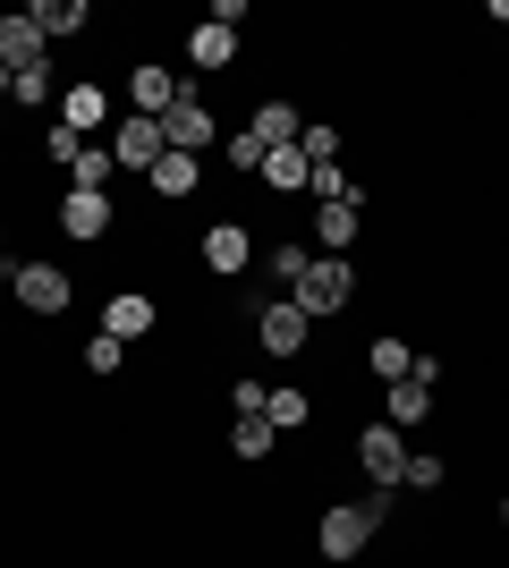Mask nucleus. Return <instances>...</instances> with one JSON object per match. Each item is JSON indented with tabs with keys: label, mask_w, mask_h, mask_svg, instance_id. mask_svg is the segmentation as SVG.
<instances>
[{
	"label": "nucleus",
	"mask_w": 509,
	"mask_h": 568,
	"mask_svg": "<svg viewBox=\"0 0 509 568\" xmlns=\"http://www.w3.org/2000/svg\"><path fill=\"white\" fill-rule=\"evenodd\" d=\"M195 263H204V281H238L246 263H255V230H246L238 213L204 221V237H195Z\"/></svg>",
	"instance_id": "0eeeda50"
},
{
	"label": "nucleus",
	"mask_w": 509,
	"mask_h": 568,
	"mask_svg": "<svg viewBox=\"0 0 509 568\" xmlns=\"http://www.w3.org/2000/svg\"><path fill=\"white\" fill-rule=\"evenodd\" d=\"M264 425H272V433H306V425H315V390H306V382L264 390Z\"/></svg>",
	"instance_id": "a211bd4d"
},
{
	"label": "nucleus",
	"mask_w": 509,
	"mask_h": 568,
	"mask_svg": "<svg viewBox=\"0 0 509 568\" xmlns=\"http://www.w3.org/2000/svg\"><path fill=\"white\" fill-rule=\"evenodd\" d=\"M272 450H281V433H272L264 416H238V425H230V458H246V467H264Z\"/></svg>",
	"instance_id": "a878e982"
},
{
	"label": "nucleus",
	"mask_w": 509,
	"mask_h": 568,
	"mask_svg": "<svg viewBox=\"0 0 509 568\" xmlns=\"http://www.w3.org/2000/svg\"><path fill=\"white\" fill-rule=\"evenodd\" d=\"M297 153H306V170L339 162V128H332V119H306V128H297Z\"/></svg>",
	"instance_id": "cd10ccee"
},
{
	"label": "nucleus",
	"mask_w": 509,
	"mask_h": 568,
	"mask_svg": "<svg viewBox=\"0 0 509 568\" xmlns=\"http://www.w3.org/2000/svg\"><path fill=\"white\" fill-rule=\"evenodd\" d=\"M162 144H170V153H195V162H204V153L221 144V119H213V102H204V94H179V102L162 111Z\"/></svg>",
	"instance_id": "6e6552de"
},
{
	"label": "nucleus",
	"mask_w": 509,
	"mask_h": 568,
	"mask_svg": "<svg viewBox=\"0 0 509 568\" xmlns=\"http://www.w3.org/2000/svg\"><path fill=\"white\" fill-rule=\"evenodd\" d=\"M357 237H365V204H315V221H306L315 255H357Z\"/></svg>",
	"instance_id": "f8f14e48"
},
{
	"label": "nucleus",
	"mask_w": 509,
	"mask_h": 568,
	"mask_svg": "<svg viewBox=\"0 0 509 568\" xmlns=\"http://www.w3.org/2000/svg\"><path fill=\"white\" fill-rule=\"evenodd\" d=\"M145 187H153V204H187V195L204 187V162H195V153H162V162L145 170Z\"/></svg>",
	"instance_id": "2eb2a0df"
},
{
	"label": "nucleus",
	"mask_w": 509,
	"mask_h": 568,
	"mask_svg": "<svg viewBox=\"0 0 509 568\" xmlns=\"http://www.w3.org/2000/svg\"><path fill=\"white\" fill-rule=\"evenodd\" d=\"M162 153H170V144H162V119H136V111H128V119H120V144H111V162H120V170H153Z\"/></svg>",
	"instance_id": "4468645a"
},
{
	"label": "nucleus",
	"mask_w": 509,
	"mask_h": 568,
	"mask_svg": "<svg viewBox=\"0 0 509 568\" xmlns=\"http://www.w3.org/2000/svg\"><path fill=\"white\" fill-rule=\"evenodd\" d=\"M34 60H51L43 26H34V9H9V18H0V69L18 77V69H34Z\"/></svg>",
	"instance_id": "ddd939ff"
},
{
	"label": "nucleus",
	"mask_w": 509,
	"mask_h": 568,
	"mask_svg": "<svg viewBox=\"0 0 509 568\" xmlns=\"http://www.w3.org/2000/svg\"><path fill=\"white\" fill-rule=\"evenodd\" d=\"M246 128H255V144L272 153V144H297V128H306V119H297V102H289V94H264Z\"/></svg>",
	"instance_id": "aec40b11"
},
{
	"label": "nucleus",
	"mask_w": 509,
	"mask_h": 568,
	"mask_svg": "<svg viewBox=\"0 0 509 568\" xmlns=\"http://www.w3.org/2000/svg\"><path fill=\"white\" fill-rule=\"evenodd\" d=\"M230 60H238V34H230V26H213V18L187 26V69H195V77H221Z\"/></svg>",
	"instance_id": "f3484780"
},
{
	"label": "nucleus",
	"mask_w": 509,
	"mask_h": 568,
	"mask_svg": "<svg viewBox=\"0 0 509 568\" xmlns=\"http://www.w3.org/2000/svg\"><path fill=\"white\" fill-rule=\"evenodd\" d=\"M246 332H255L264 356H281V365H297V356L315 348V323H306L297 297H255V306H246Z\"/></svg>",
	"instance_id": "f03ea898"
},
{
	"label": "nucleus",
	"mask_w": 509,
	"mask_h": 568,
	"mask_svg": "<svg viewBox=\"0 0 509 568\" xmlns=\"http://www.w3.org/2000/svg\"><path fill=\"white\" fill-rule=\"evenodd\" d=\"M77 153H85V136L51 119V128H43V162H51V170H77Z\"/></svg>",
	"instance_id": "c756f323"
},
{
	"label": "nucleus",
	"mask_w": 509,
	"mask_h": 568,
	"mask_svg": "<svg viewBox=\"0 0 509 568\" xmlns=\"http://www.w3.org/2000/svg\"><path fill=\"white\" fill-rule=\"evenodd\" d=\"M0 246H9V221H0Z\"/></svg>",
	"instance_id": "f704fd0d"
},
{
	"label": "nucleus",
	"mask_w": 509,
	"mask_h": 568,
	"mask_svg": "<svg viewBox=\"0 0 509 568\" xmlns=\"http://www.w3.org/2000/svg\"><path fill=\"white\" fill-rule=\"evenodd\" d=\"M365 374L390 390V382H408V374H416V348H408L399 332H374V339H365Z\"/></svg>",
	"instance_id": "6ab92c4d"
},
{
	"label": "nucleus",
	"mask_w": 509,
	"mask_h": 568,
	"mask_svg": "<svg viewBox=\"0 0 509 568\" xmlns=\"http://www.w3.org/2000/svg\"><path fill=\"white\" fill-rule=\"evenodd\" d=\"M230 407H238V416H264V382L238 374V382H230Z\"/></svg>",
	"instance_id": "2f4dec72"
},
{
	"label": "nucleus",
	"mask_w": 509,
	"mask_h": 568,
	"mask_svg": "<svg viewBox=\"0 0 509 568\" xmlns=\"http://www.w3.org/2000/svg\"><path fill=\"white\" fill-rule=\"evenodd\" d=\"M306 195H315V204H365V179H348L339 162H315L306 170Z\"/></svg>",
	"instance_id": "393cba45"
},
{
	"label": "nucleus",
	"mask_w": 509,
	"mask_h": 568,
	"mask_svg": "<svg viewBox=\"0 0 509 568\" xmlns=\"http://www.w3.org/2000/svg\"><path fill=\"white\" fill-rule=\"evenodd\" d=\"M102 332L128 339V348L153 339V332H162V297H145V288H111V297H102Z\"/></svg>",
	"instance_id": "1a4fd4ad"
},
{
	"label": "nucleus",
	"mask_w": 509,
	"mask_h": 568,
	"mask_svg": "<svg viewBox=\"0 0 509 568\" xmlns=\"http://www.w3.org/2000/svg\"><path fill=\"white\" fill-rule=\"evenodd\" d=\"M111 111H120V94H111V85H94V77H77V85H60V111H51V119L94 144V128H102Z\"/></svg>",
	"instance_id": "9b49d317"
},
{
	"label": "nucleus",
	"mask_w": 509,
	"mask_h": 568,
	"mask_svg": "<svg viewBox=\"0 0 509 568\" xmlns=\"http://www.w3.org/2000/svg\"><path fill=\"white\" fill-rule=\"evenodd\" d=\"M0 102H9V69H0Z\"/></svg>",
	"instance_id": "72a5a7b5"
},
{
	"label": "nucleus",
	"mask_w": 509,
	"mask_h": 568,
	"mask_svg": "<svg viewBox=\"0 0 509 568\" xmlns=\"http://www.w3.org/2000/svg\"><path fill=\"white\" fill-rule=\"evenodd\" d=\"M9 102H18V111H60V77H51V60H34V69L9 77Z\"/></svg>",
	"instance_id": "5701e85b"
},
{
	"label": "nucleus",
	"mask_w": 509,
	"mask_h": 568,
	"mask_svg": "<svg viewBox=\"0 0 509 568\" xmlns=\"http://www.w3.org/2000/svg\"><path fill=\"white\" fill-rule=\"evenodd\" d=\"M450 484V458L441 450H408V475H399V493H441Z\"/></svg>",
	"instance_id": "bb28decb"
},
{
	"label": "nucleus",
	"mask_w": 509,
	"mask_h": 568,
	"mask_svg": "<svg viewBox=\"0 0 509 568\" xmlns=\"http://www.w3.org/2000/svg\"><path fill=\"white\" fill-rule=\"evenodd\" d=\"M9 297H18L34 323H60V314H69V297H77V272H69V263H51V255H34V263H18V272H9Z\"/></svg>",
	"instance_id": "20e7f679"
},
{
	"label": "nucleus",
	"mask_w": 509,
	"mask_h": 568,
	"mask_svg": "<svg viewBox=\"0 0 509 568\" xmlns=\"http://www.w3.org/2000/svg\"><path fill=\"white\" fill-rule=\"evenodd\" d=\"M348 450H357V475L374 484V493H399V475H408V433H399V425L374 416V425H357Z\"/></svg>",
	"instance_id": "39448f33"
},
{
	"label": "nucleus",
	"mask_w": 509,
	"mask_h": 568,
	"mask_svg": "<svg viewBox=\"0 0 509 568\" xmlns=\"http://www.w3.org/2000/svg\"><path fill=\"white\" fill-rule=\"evenodd\" d=\"M221 153H230V170H238V179H255V170H264V144H255V128L221 136Z\"/></svg>",
	"instance_id": "7c9ffc66"
},
{
	"label": "nucleus",
	"mask_w": 509,
	"mask_h": 568,
	"mask_svg": "<svg viewBox=\"0 0 509 568\" xmlns=\"http://www.w3.org/2000/svg\"><path fill=\"white\" fill-rule=\"evenodd\" d=\"M492 526H501V535H509V493H501V500H492Z\"/></svg>",
	"instance_id": "473e14b6"
},
{
	"label": "nucleus",
	"mask_w": 509,
	"mask_h": 568,
	"mask_svg": "<svg viewBox=\"0 0 509 568\" xmlns=\"http://www.w3.org/2000/svg\"><path fill=\"white\" fill-rule=\"evenodd\" d=\"M179 94H187V85H179V69H170V60H136V69H128V94H120V102H128L136 119H162Z\"/></svg>",
	"instance_id": "9d476101"
},
{
	"label": "nucleus",
	"mask_w": 509,
	"mask_h": 568,
	"mask_svg": "<svg viewBox=\"0 0 509 568\" xmlns=\"http://www.w3.org/2000/svg\"><path fill=\"white\" fill-rule=\"evenodd\" d=\"M120 365H128V339H111V332H94V339H85V374H102V382H111Z\"/></svg>",
	"instance_id": "c85d7f7f"
},
{
	"label": "nucleus",
	"mask_w": 509,
	"mask_h": 568,
	"mask_svg": "<svg viewBox=\"0 0 509 568\" xmlns=\"http://www.w3.org/2000/svg\"><path fill=\"white\" fill-rule=\"evenodd\" d=\"M383 425H399V433H416V425H434V382H390L383 390Z\"/></svg>",
	"instance_id": "dca6fc26"
},
{
	"label": "nucleus",
	"mask_w": 509,
	"mask_h": 568,
	"mask_svg": "<svg viewBox=\"0 0 509 568\" xmlns=\"http://www.w3.org/2000/svg\"><path fill=\"white\" fill-rule=\"evenodd\" d=\"M289 297L306 306V323L348 314V306H357V255H315V263H306V281H297Z\"/></svg>",
	"instance_id": "7ed1b4c3"
},
{
	"label": "nucleus",
	"mask_w": 509,
	"mask_h": 568,
	"mask_svg": "<svg viewBox=\"0 0 509 568\" xmlns=\"http://www.w3.org/2000/svg\"><path fill=\"white\" fill-rule=\"evenodd\" d=\"M34 26H43V43H77L94 26V9L85 0H34Z\"/></svg>",
	"instance_id": "4be33fe9"
},
{
	"label": "nucleus",
	"mask_w": 509,
	"mask_h": 568,
	"mask_svg": "<svg viewBox=\"0 0 509 568\" xmlns=\"http://www.w3.org/2000/svg\"><path fill=\"white\" fill-rule=\"evenodd\" d=\"M306 263H315V246H306V237H272V246H264V281L289 297V288L306 281Z\"/></svg>",
	"instance_id": "412c9836"
},
{
	"label": "nucleus",
	"mask_w": 509,
	"mask_h": 568,
	"mask_svg": "<svg viewBox=\"0 0 509 568\" xmlns=\"http://www.w3.org/2000/svg\"><path fill=\"white\" fill-rule=\"evenodd\" d=\"M51 221H60V237H69V246H102L111 230H128V221H120V195H85V187H60Z\"/></svg>",
	"instance_id": "423d86ee"
},
{
	"label": "nucleus",
	"mask_w": 509,
	"mask_h": 568,
	"mask_svg": "<svg viewBox=\"0 0 509 568\" xmlns=\"http://www.w3.org/2000/svg\"><path fill=\"white\" fill-rule=\"evenodd\" d=\"M255 179H264L272 195H306V153H297V144H272V153H264V170H255Z\"/></svg>",
	"instance_id": "b1692460"
},
{
	"label": "nucleus",
	"mask_w": 509,
	"mask_h": 568,
	"mask_svg": "<svg viewBox=\"0 0 509 568\" xmlns=\"http://www.w3.org/2000/svg\"><path fill=\"white\" fill-rule=\"evenodd\" d=\"M390 526V493H365V500H323V518H315V551L332 568L365 560L374 551V535Z\"/></svg>",
	"instance_id": "f257e3e1"
}]
</instances>
